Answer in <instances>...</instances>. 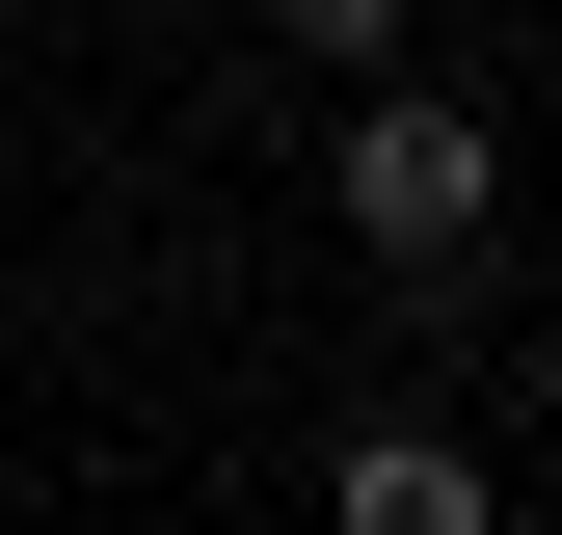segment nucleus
Segmentation results:
<instances>
[{
	"instance_id": "f03ea898",
	"label": "nucleus",
	"mask_w": 562,
	"mask_h": 535,
	"mask_svg": "<svg viewBox=\"0 0 562 535\" xmlns=\"http://www.w3.org/2000/svg\"><path fill=\"white\" fill-rule=\"evenodd\" d=\"M322 535H482V429H348Z\"/></svg>"
},
{
	"instance_id": "f257e3e1",
	"label": "nucleus",
	"mask_w": 562,
	"mask_h": 535,
	"mask_svg": "<svg viewBox=\"0 0 562 535\" xmlns=\"http://www.w3.org/2000/svg\"><path fill=\"white\" fill-rule=\"evenodd\" d=\"M322 215L375 241L402 295H456V268L509 241V134H482L456 81H375V107H348V161H322Z\"/></svg>"
}]
</instances>
